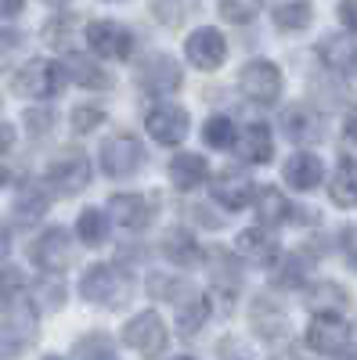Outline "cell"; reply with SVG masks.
<instances>
[{"label": "cell", "instance_id": "4fadbf2b", "mask_svg": "<svg viewBox=\"0 0 357 360\" xmlns=\"http://www.w3.org/2000/svg\"><path fill=\"white\" fill-rule=\"evenodd\" d=\"M33 263L40 270H65L69 266V234L62 227L44 231L33 242Z\"/></svg>", "mask_w": 357, "mask_h": 360}, {"label": "cell", "instance_id": "7a4b0ae2", "mask_svg": "<svg viewBox=\"0 0 357 360\" xmlns=\"http://www.w3.org/2000/svg\"><path fill=\"white\" fill-rule=\"evenodd\" d=\"M37 335V317L22 303H8L0 307V360L18 356Z\"/></svg>", "mask_w": 357, "mask_h": 360}, {"label": "cell", "instance_id": "681fc988", "mask_svg": "<svg viewBox=\"0 0 357 360\" xmlns=\"http://www.w3.org/2000/svg\"><path fill=\"white\" fill-rule=\"evenodd\" d=\"M4 180H8V173H4V166H0V184H4Z\"/></svg>", "mask_w": 357, "mask_h": 360}, {"label": "cell", "instance_id": "74e56055", "mask_svg": "<svg viewBox=\"0 0 357 360\" xmlns=\"http://www.w3.org/2000/svg\"><path fill=\"white\" fill-rule=\"evenodd\" d=\"M177 288H181V285H177L173 278H166V274H152V278H148V292L159 295V299H173Z\"/></svg>", "mask_w": 357, "mask_h": 360}, {"label": "cell", "instance_id": "cb8c5ba5", "mask_svg": "<svg viewBox=\"0 0 357 360\" xmlns=\"http://www.w3.org/2000/svg\"><path fill=\"white\" fill-rule=\"evenodd\" d=\"M65 69H69V76L76 79V83H83V86H98V90H105L108 86V76L91 62L87 54H69V62H65Z\"/></svg>", "mask_w": 357, "mask_h": 360}, {"label": "cell", "instance_id": "60d3db41", "mask_svg": "<svg viewBox=\"0 0 357 360\" xmlns=\"http://www.w3.org/2000/svg\"><path fill=\"white\" fill-rule=\"evenodd\" d=\"M339 18L346 29H357V0H339Z\"/></svg>", "mask_w": 357, "mask_h": 360}, {"label": "cell", "instance_id": "816d5d0a", "mask_svg": "<svg viewBox=\"0 0 357 360\" xmlns=\"http://www.w3.org/2000/svg\"><path fill=\"white\" fill-rule=\"evenodd\" d=\"M177 360H195V356H177Z\"/></svg>", "mask_w": 357, "mask_h": 360}, {"label": "cell", "instance_id": "44dd1931", "mask_svg": "<svg viewBox=\"0 0 357 360\" xmlns=\"http://www.w3.org/2000/svg\"><path fill=\"white\" fill-rule=\"evenodd\" d=\"M170 173H173V184L177 188H199L202 180H206V159L202 155H192V152H184V155H177L173 162H170Z\"/></svg>", "mask_w": 357, "mask_h": 360}, {"label": "cell", "instance_id": "f5cc1de1", "mask_svg": "<svg viewBox=\"0 0 357 360\" xmlns=\"http://www.w3.org/2000/svg\"><path fill=\"white\" fill-rule=\"evenodd\" d=\"M44 360H62V356H44Z\"/></svg>", "mask_w": 357, "mask_h": 360}, {"label": "cell", "instance_id": "7c38bea8", "mask_svg": "<svg viewBox=\"0 0 357 360\" xmlns=\"http://www.w3.org/2000/svg\"><path fill=\"white\" fill-rule=\"evenodd\" d=\"M144 127H148V134H152L156 141L177 144V141H184V134H188V112L177 108V105H159V108H152L144 115Z\"/></svg>", "mask_w": 357, "mask_h": 360}, {"label": "cell", "instance_id": "484cf974", "mask_svg": "<svg viewBox=\"0 0 357 360\" xmlns=\"http://www.w3.org/2000/svg\"><path fill=\"white\" fill-rule=\"evenodd\" d=\"M76 231H80L83 245H105V238H108V224H105V217L98 213V209H83Z\"/></svg>", "mask_w": 357, "mask_h": 360}, {"label": "cell", "instance_id": "8992f818", "mask_svg": "<svg viewBox=\"0 0 357 360\" xmlns=\"http://www.w3.org/2000/svg\"><path fill=\"white\" fill-rule=\"evenodd\" d=\"M58 86H62V69L54 62H44V58L29 62L15 79V90L22 98H51V94H58Z\"/></svg>", "mask_w": 357, "mask_h": 360}, {"label": "cell", "instance_id": "d6986e66", "mask_svg": "<svg viewBox=\"0 0 357 360\" xmlns=\"http://www.w3.org/2000/svg\"><path fill=\"white\" fill-rule=\"evenodd\" d=\"M321 173H325L321 159H314V155H307V152L292 155V159L285 162V180H289L292 188H300V191L318 188V184H321Z\"/></svg>", "mask_w": 357, "mask_h": 360}, {"label": "cell", "instance_id": "83f0119b", "mask_svg": "<svg viewBox=\"0 0 357 360\" xmlns=\"http://www.w3.org/2000/svg\"><path fill=\"white\" fill-rule=\"evenodd\" d=\"M76 360H119V356H115L112 339L101 335V332H94V335H83L76 342Z\"/></svg>", "mask_w": 357, "mask_h": 360}, {"label": "cell", "instance_id": "4dcf8cb0", "mask_svg": "<svg viewBox=\"0 0 357 360\" xmlns=\"http://www.w3.org/2000/svg\"><path fill=\"white\" fill-rule=\"evenodd\" d=\"M206 314H210V303H206V299H192L188 307L177 310V332H181V335H195L202 328V321H206Z\"/></svg>", "mask_w": 357, "mask_h": 360}, {"label": "cell", "instance_id": "30bf717a", "mask_svg": "<svg viewBox=\"0 0 357 360\" xmlns=\"http://www.w3.org/2000/svg\"><path fill=\"white\" fill-rule=\"evenodd\" d=\"M87 44H91V51H98L105 58H127L134 51L130 29L115 25V22H91L87 25Z\"/></svg>", "mask_w": 357, "mask_h": 360}, {"label": "cell", "instance_id": "ffe728a7", "mask_svg": "<svg viewBox=\"0 0 357 360\" xmlns=\"http://www.w3.org/2000/svg\"><path fill=\"white\" fill-rule=\"evenodd\" d=\"M238 155H242L246 162H267L275 155V144H271V130L253 123L242 137H238Z\"/></svg>", "mask_w": 357, "mask_h": 360}, {"label": "cell", "instance_id": "f907efd6", "mask_svg": "<svg viewBox=\"0 0 357 360\" xmlns=\"http://www.w3.org/2000/svg\"><path fill=\"white\" fill-rule=\"evenodd\" d=\"M47 4H65V0H47Z\"/></svg>", "mask_w": 357, "mask_h": 360}, {"label": "cell", "instance_id": "d4e9b609", "mask_svg": "<svg viewBox=\"0 0 357 360\" xmlns=\"http://www.w3.org/2000/svg\"><path fill=\"white\" fill-rule=\"evenodd\" d=\"M47 205H51V198H47L37 184H29V188H22V195L15 198V217H22V220H40V217L47 213Z\"/></svg>", "mask_w": 357, "mask_h": 360}, {"label": "cell", "instance_id": "277c9868", "mask_svg": "<svg viewBox=\"0 0 357 360\" xmlns=\"http://www.w3.org/2000/svg\"><path fill=\"white\" fill-rule=\"evenodd\" d=\"M238 90L256 105H275L278 94H282V72L271 62L256 58V62H249L242 69V76H238Z\"/></svg>", "mask_w": 357, "mask_h": 360}, {"label": "cell", "instance_id": "9c48e42d", "mask_svg": "<svg viewBox=\"0 0 357 360\" xmlns=\"http://www.w3.org/2000/svg\"><path fill=\"white\" fill-rule=\"evenodd\" d=\"M51 176V188L54 191H62V195H76L87 188V180H91V166H87V159L80 152H65V155H58L47 169Z\"/></svg>", "mask_w": 357, "mask_h": 360}, {"label": "cell", "instance_id": "bcb514c9", "mask_svg": "<svg viewBox=\"0 0 357 360\" xmlns=\"http://www.w3.org/2000/svg\"><path fill=\"white\" fill-rule=\"evenodd\" d=\"M29 127H33V130H44V127H47V115H33V112H29Z\"/></svg>", "mask_w": 357, "mask_h": 360}, {"label": "cell", "instance_id": "f1b7e54d", "mask_svg": "<svg viewBox=\"0 0 357 360\" xmlns=\"http://www.w3.org/2000/svg\"><path fill=\"white\" fill-rule=\"evenodd\" d=\"M25 58V37L18 33V29H4L0 33V69H15L18 62Z\"/></svg>", "mask_w": 357, "mask_h": 360}, {"label": "cell", "instance_id": "836d02e7", "mask_svg": "<svg viewBox=\"0 0 357 360\" xmlns=\"http://www.w3.org/2000/svg\"><path fill=\"white\" fill-rule=\"evenodd\" d=\"M275 22H278L282 29H303V25L311 22V4H307V0H296V4H282V8L275 11Z\"/></svg>", "mask_w": 357, "mask_h": 360}, {"label": "cell", "instance_id": "3957f363", "mask_svg": "<svg viewBox=\"0 0 357 360\" xmlns=\"http://www.w3.org/2000/svg\"><path fill=\"white\" fill-rule=\"evenodd\" d=\"M123 342L134 353H141V356H163L166 342H170L163 317L159 314H137V317H130L127 328H123Z\"/></svg>", "mask_w": 357, "mask_h": 360}, {"label": "cell", "instance_id": "f6af8a7d", "mask_svg": "<svg viewBox=\"0 0 357 360\" xmlns=\"http://www.w3.org/2000/svg\"><path fill=\"white\" fill-rule=\"evenodd\" d=\"M346 137H353L357 141V105L350 108V115H346Z\"/></svg>", "mask_w": 357, "mask_h": 360}, {"label": "cell", "instance_id": "7bdbcfd3", "mask_svg": "<svg viewBox=\"0 0 357 360\" xmlns=\"http://www.w3.org/2000/svg\"><path fill=\"white\" fill-rule=\"evenodd\" d=\"M25 0H0V18H15Z\"/></svg>", "mask_w": 357, "mask_h": 360}, {"label": "cell", "instance_id": "2e32d148", "mask_svg": "<svg viewBox=\"0 0 357 360\" xmlns=\"http://www.w3.org/2000/svg\"><path fill=\"white\" fill-rule=\"evenodd\" d=\"M108 217L119 224V227H144L148 217H152V205H148V198L141 195H112L108 202Z\"/></svg>", "mask_w": 357, "mask_h": 360}, {"label": "cell", "instance_id": "7402d4cb", "mask_svg": "<svg viewBox=\"0 0 357 360\" xmlns=\"http://www.w3.org/2000/svg\"><path fill=\"white\" fill-rule=\"evenodd\" d=\"M307 303H311L314 310H321V314H336V310L346 307V292H343L336 281H318V285L307 292Z\"/></svg>", "mask_w": 357, "mask_h": 360}, {"label": "cell", "instance_id": "d590c367", "mask_svg": "<svg viewBox=\"0 0 357 360\" xmlns=\"http://www.w3.org/2000/svg\"><path fill=\"white\" fill-rule=\"evenodd\" d=\"M307 270H311V259H307V256H292V259H285L278 281H282V285H289V288H292V285H303Z\"/></svg>", "mask_w": 357, "mask_h": 360}, {"label": "cell", "instance_id": "8d00e7d4", "mask_svg": "<svg viewBox=\"0 0 357 360\" xmlns=\"http://www.w3.org/2000/svg\"><path fill=\"white\" fill-rule=\"evenodd\" d=\"M101 119H105V112H101L98 105H80V108L73 112V127H76L80 134H87V130H94Z\"/></svg>", "mask_w": 357, "mask_h": 360}, {"label": "cell", "instance_id": "1f68e13d", "mask_svg": "<svg viewBox=\"0 0 357 360\" xmlns=\"http://www.w3.org/2000/svg\"><path fill=\"white\" fill-rule=\"evenodd\" d=\"M202 137H206L210 148H231L234 144V123L227 115H213L210 123L202 127Z\"/></svg>", "mask_w": 357, "mask_h": 360}, {"label": "cell", "instance_id": "e575fe53", "mask_svg": "<svg viewBox=\"0 0 357 360\" xmlns=\"http://www.w3.org/2000/svg\"><path fill=\"white\" fill-rule=\"evenodd\" d=\"M260 11V0H220V15L227 22H249Z\"/></svg>", "mask_w": 357, "mask_h": 360}, {"label": "cell", "instance_id": "603a6c76", "mask_svg": "<svg viewBox=\"0 0 357 360\" xmlns=\"http://www.w3.org/2000/svg\"><path fill=\"white\" fill-rule=\"evenodd\" d=\"M202 249L192 242V234L188 231H170L166 234V256L173 259V263H181V266H195L202 256H199Z\"/></svg>", "mask_w": 357, "mask_h": 360}, {"label": "cell", "instance_id": "c3c4849f", "mask_svg": "<svg viewBox=\"0 0 357 360\" xmlns=\"http://www.w3.org/2000/svg\"><path fill=\"white\" fill-rule=\"evenodd\" d=\"M339 360H357V346H350V349H343V356Z\"/></svg>", "mask_w": 357, "mask_h": 360}, {"label": "cell", "instance_id": "5bb4252c", "mask_svg": "<svg viewBox=\"0 0 357 360\" xmlns=\"http://www.w3.org/2000/svg\"><path fill=\"white\" fill-rule=\"evenodd\" d=\"M253 195H256V188H253V180L246 173L227 169V173H220L213 180V198L220 205H227V209H246L253 202Z\"/></svg>", "mask_w": 357, "mask_h": 360}, {"label": "cell", "instance_id": "7dc6e473", "mask_svg": "<svg viewBox=\"0 0 357 360\" xmlns=\"http://www.w3.org/2000/svg\"><path fill=\"white\" fill-rule=\"evenodd\" d=\"M4 252H8V231L0 227V256H4Z\"/></svg>", "mask_w": 357, "mask_h": 360}, {"label": "cell", "instance_id": "f35d334b", "mask_svg": "<svg viewBox=\"0 0 357 360\" xmlns=\"http://www.w3.org/2000/svg\"><path fill=\"white\" fill-rule=\"evenodd\" d=\"M22 288V274H18V270L15 266H0V295H15Z\"/></svg>", "mask_w": 357, "mask_h": 360}, {"label": "cell", "instance_id": "d6a6232c", "mask_svg": "<svg viewBox=\"0 0 357 360\" xmlns=\"http://www.w3.org/2000/svg\"><path fill=\"white\" fill-rule=\"evenodd\" d=\"M210 259H213L217 285H224V288H238V263H234V256H231L227 249H213Z\"/></svg>", "mask_w": 357, "mask_h": 360}, {"label": "cell", "instance_id": "52a82bcc", "mask_svg": "<svg viewBox=\"0 0 357 360\" xmlns=\"http://www.w3.org/2000/svg\"><path fill=\"white\" fill-rule=\"evenodd\" d=\"M141 141L130 137V134H119V137H108L105 148H101V162H105V173L108 176H130L137 166H141Z\"/></svg>", "mask_w": 357, "mask_h": 360}, {"label": "cell", "instance_id": "ac0fdd59", "mask_svg": "<svg viewBox=\"0 0 357 360\" xmlns=\"http://www.w3.org/2000/svg\"><path fill=\"white\" fill-rule=\"evenodd\" d=\"M282 127L292 141H321V115L314 108H303L296 105L282 115Z\"/></svg>", "mask_w": 357, "mask_h": 360}, {"label": "cell", "instance_id": "e0dca14e", "mask_svg": "<svg viewBox=\"0 0 357 360\" xmlns=\"http://www.w3.org/2000/svg\"><path fill=\"white\" fill-rule=\"evenodd\" d=\"M321 58H325V65L343 72V76H357V44L350 37H329L321 47Z\"/></svg>", "mask_w": 357, "mask_h": 360}, {"label": "cell", "instance_id": "b9f144b4", "mask_svg": "<svg viewBox=\"0 0 357 360\" xmlns=\"http://www.w3.org/2000/svg\"><path fill=\"white\" fill-rule=\"evenodd\" d=\"M192 213H195L199 220H206L202 227H224V220H220V217L213 213V209H206V205H195V209H192Z\"/></svg>", "mask_w": 357, "mask_h": 360}, {"label": "cell", "instance_id": "ba28073f", "mask_svg": "<svg viewBox=\"0 0 357 360\" xmlns=\"http://www.w3.org/2000/svg\"><path fill=\"white\" fill-rule=\"evenodd\" d=\"M307 342L318 353H339L350 342V324L339 314H318L307 328Z\"/></svg>", "mask_w": 357, "mask_h": 360}, {"label": "cell", "instance_id": "9a60e30c", "mask_svg": "<svg viewBox=\"0 0 357 360\" xmlns=\"http://www.w3.org/2000/svg\"><path fill=\"white\" fill-rule=\"evenodd\" d=\"M234 249L256 266H271L278 259V238L271 231H263V227H253V231H246L242 238H238Z\"/></svg>", "mask_w": 357, "mask_h": 360}, {"label": "cell", "instance_id": "ab89813d", "mask_svg": "<svg viewBox=\"0 0 357 360\" xmlns=\"http://www.w3.org/2000/svg\"><path fill=\"white\" fill-rule=\"evenodd\" d=\"M343 249H346L350 266L357 270V227H346V231H343Z\"/></svg>", "mask_w": 357, "mask_h": 360}, {"label": "cell", "instance_id": "6da1fadb", "mask_svg": "<svg viewBox=\"0 0 357 360\" xmlns=\"http://www.w3.org/2000/svg\"><path fill=\"white\" fill-rule=\"evenodd\" d=\"M80 292H83L87 303H98V307H123L127 299H130V292H134V285H130V278H127L119 266L98 263V266H91V270L83 274Z\"/></svg>", "mask_w": 357, "mask_h": 360}, {"label": "cell", "instance_id": "8fae6325", "mask_svg": "<svg viewBox=\"0 0 357 360\" xmlns=\"http://www.w3.org/2000/svg\"><path fill=\"white\" fill-rule=\"evenodd\" d=\"M137 79H141V86L152 90V94H170V90L181 86V65H177L173 58H166V54H152V58L141 62Z\"/></svg>", "mask_w": 357, "mask_h": 360}, {"label": "cell", "instance_id": "f546056e", "mask_svg": "<svg viewBox=\"0 0 357 360\" xmlns=\"http://www.w3.org/2000/svg\"><path fill=\"white\" fill-rule=\"evenodd\" d=\"M332 202L336 205H353L357 202V166H343L336 176H332Z\"/></svg>", "mask_w": 357, "mask_h": 360}, {"label": "cell", "instance_id": "4316f807", "mask_svg": "<svg viewBox=\"0 0 357 360\" xmlns=\"http://www.w3.org/2000/svg\"><path fill=\"white\" fill-rule=\"evenodd\" d=\"M289 213H292V205H289V198L278 188H263L260 191V220L263 224H282Z\"/></svg>", "mask_w": 357, "mask_h": 360}, {"label": "cell", "instance_id": "5b68a950", "mask_svg": "<svg viewBox=\"0 0 357 360\" xmlns=\"http://www.w3.org/2000/svg\"><path fill=\"white\" fill-rule=\"evenodd\" d=\"M184 51H188V62H192L195 69H206V72H210V69H220V65H224V58H227V40H224L220 29L202 25V29H195V33L188 37Z\"/></svg>", "mask_w": 357, "mask_h": 360}, {"label": "cell", "instance_id": "ee69618b", "mask_svg": "<svg viewBox=\"0 0 357 360\" xmlns=\"http://www.w3.org/2000/svg\"><path fill=\"white\" fill-rule=\"evenodd\" d=\"M11 141H15V130H11L8 123H0V152H8Z\"/></svg>", "mask_w": 357, "mask_h": 360}]
</instances>
